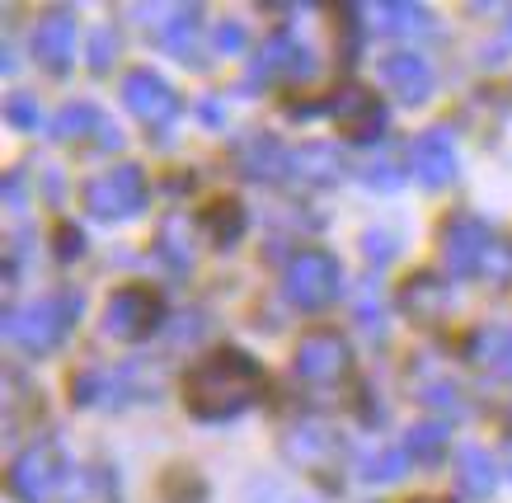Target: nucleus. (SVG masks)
Masks as SVG:
<instances>
[{
  "mask_svg": "<svg viewBox=\"0 0 512 503\" xmlns=\"http://www.w3.org/2000/svg\"><path fill=\"white\" fill-rule=\"evenodd\" d=\"M184 405L198 419H235L240 409H249L264 391V372L259 362L245 358L240 348H212L202 353L184 372Z\"/></svg>",
  "mask_w": 512,
  "mask_h": 503,
  "instance_id": "1",
  "label": "nucleus"
},
{
  "mask_svg": "<svg viewBox=\"0 0 512 503\" xmlns=\"http://www.w3.org/2000/svg\"><path fill=\"white\" fill-rule=\"evenodd\" d=\"M85 207L104 221L137 217L146 207V174H141V165H113V170L94 174L85 184Z\"/></svg>",
  "mask_w": 512,
  "mask_h": 503,
  "instance_id": "2",
  "label": "nucleus"
},
{
  "mask_svg": "<svg viewBox=\"0 0 512 503\" xmlns=\"http://www.w3.org/2000/svg\"><path fill=\"white\" fill-rule=\"evenodd\" d=\"M165 315V301H160L156 287H141V283H127L118 287L104 306V334L109 339H123V344H137L146 334L160 325Z\"/></svg>",
  "mask_w": 512,
  "mask_h": 503,
  "instance_id": "3",
  "label": "nucleus"
},
{
  "mask_svg": "<svg viewBox=\"0 0 512 503\" xmlns=\"http://www.w3.org/2000/svg\"><path fill=\"white\" fill-rule=\"evenodd\" d=\"M282 287H287V297H292L296 306L320 311V306H329V301H334V292H339V259H334V254H325V250L292 254Z\"/></svg>",
  "mask_w": 512,
  "mask_h": 503,
  "instance_id": "4",
  "label": "nucleus"
},
{
  "mask_svg": "<svg viewBox=\"0 0 512 503\" xmlns=\"http://www.w3.org/2000/svg\"><path fill=\"white\" fill-rule=\"evenodd\" d=\"M71 325H76V297L33 301L29 311L10 320L15 339L29 348V353H52V348H57L66 334H71Z\"/></svg>",
  "mask_w": 512,
  "mask_h": 503,
  "instance_id": "5",
  "label": "nucleus"
},
{
  "mask_svg": "<svg viewBox=\"0 0 512 503\" xmlns=\"http://www.w3.org/2000/svg\"><path fill=\"white\" fill-rule=\"evenodd\" d=\"M348 367H353V348H348V339H343L339 330H306L301 339H296V372L306 381H339L348 377Z\"/></svg>",
  "mask_w": 512,
  "mask_h": 503,
  "instance_id": "6",
  "label": "nucleus"
},
{
  "mask_svg": "<svg viewBox=\"0 0 512 503\" xmlns=\"http://www.w3.org/2000/svg\"><path fill=\"white\" fill-rule=\"evenodd\" d=\"M66 471H71V461H66L52 442H38L29 452L15 461V494H24L29 503H52L57 499V489L66 485Z\"/></svg>",
  "mask_w": 512,
  "mask_h": 503,
  "instance_id": "7",
  "label": "nucleus"
},
{
  "mask_svg": "<svg viewBox=\"0 0 512 503\" xmlns=\"http://www.w3.org/2000/svg\"><path fill=\"white\" fill-rule=\"evenodd\" d=\"M123 99H127V109L137 113L141 123H151V127H165V123L179 118V95H174L156 71H127Z\"/></svg>",
  "mask_w": 512,
  "mask_h": 503,
  "instance_id": "8",
  "label": "nucleus"
},
{
  "mask_svg": "<svg viewBox=\"0 0 512 503\" xmlns=\"http://www.w3.org/2000/svg\"><path fill=\"white\" fill-rule=\"evenodd\" d=\"M329 113H334V123L353 137V142H376L381 137V127H386V109H381V99L372 90H339V95L329 99Z\"/></svg>",
  "mask_w": 512,
  "mask_h": 503,
  "instance_id": "9",
  "label": "nucleus"
},
{
  "mask_svg": "<svg viewBox=\"0 0 512 503\" xmlns=\"http://www.w3.org/2000/svg\"><path fill=\"white\" fill-rule=\"evenodd\" d=\"M71 43H76L71 10H47L33 24V62L43 66V71H52V76H62L66 66H71Z\"/></svg>",
  "mask_w": 512,
  "mask_h": 503,
  "instance_id": "10",
  "label": "nucleus"
},
{
  "mask_svg": "<svg viewBox=\"0 0 512 503\" xmlns=\"http://www.w3.org/2000/svg\"><path fill=\"white\" fill-rule=\"evenodd\" d=\"M442 250H447V268L456 278H466L484 264L489 254V240H484V226L475 217H451L447 231H442Z\"/></svg>",
  "mask_w": 512,
  "mask_h": 503,
  "instance_id": "11",
  "label": "nucleus"
},
{
  "mask_svg": "<svg viewBox=\"0 0 512 503\" xmlns=\"http://www.w3.org/2000/svg\"><path fill=\"white\" fill-rule=\"evenodd\" d=\"M381 80L404 99V104H423L428 90H433V71L423 62L419 52H390L381 62Z\"/></svg>",
  "mask_w": 512,
  "mask_h": 503,
  "instance_id": "12",
  "label": "nucleus"
},
{
  "mask_svg": "<svg viewBox=\"0 0 512 503\" xmlns=\"http://www.w3.org/2000/svg\"><path fill=\"white\" fill-rule=\"evenodd\" d=\"M409 165H414V174H419L428 189H442V184H451V174H456V156H451L447 132H442V127L423 132L419 142H414V151H409Z\"/></svg>",
  "mask_w": 512,
  "mask_h": 503,
  "instance_id": "13",
  "label": "nucleus"
},
{
  "mask_svg": "<svg viewBox=\"0 0 512 503\" xmlns=\"http://www.w3.org/2000/svg\"><path fill=\"white\" fill-rule=\"evenodd\" d=\"M57 137L80 142V137H104L109 146H118V132H109V118L94 109V104H66L57 118Z\"/></svg>",
  "mask_w": 512,
  "mask_h": 503,
  "instance_id": "14",
  "label": "nucleus"
},
{
  "mask_svg": "<svg viewBox=\"0 0 512 503\" xmlns=\"http://www.w3.org/2000/svg\"><path fill=\"white\" fill-rule=\"evenodd\" d=\"M259 71L292 80V76H306V71H311V57L296 48V43H287V38H268L264 52H259Z\"/></svg>",
  "mask_w": 512,
  "mask_h": 503,
  "instance_id": "15",
  "label": "nucleus"
},
{
  "mask_svg": "<svg viewBox=\"0 0 512 503\" xmlns=\"http://www.w3.org/2000/svg\"><path fill=\"white\" fill-rule=\"evenodd\" d=\"M202 226L217 236V245H231L245 231V207L235 203V198H212V203L202 207Z\"/></svg>",
  "mask_w": 512,
  "mask_h": 503,
  "instance_id": "16",
  "label": "nucleus"
},
{
  "mask_svg": "<svg viewBox=\"0 0 512 503\" xmlns=\"http://www.w3.org/2000/svg\"><path fill=\"white\" fill-rule=\"evenodd\" d=\"M400 306L414 320H433L437 311H442V283L437 278H428V273H419V278H409L400 292Z\"/></svg>",
  "mask_w": 512,
  "mask_h": 503,
  "instance_id": "17",
  "label": "nucleus"
},
{
  "mask_svg": "<svg viewBox=\"0 0 512 503\" xmlns=\"http://www.w3.org/2000/svg\"><path fill=\"white\" fill-rule=\"evenodd\" d=\"M442 452H447V428L442 424H419L409 438H404V456H409V461H419V466L437 461Z\"/></svg>",
  "mask_w": 512,
  "mask_h": 503,
  "instance_id": "18",
  "label": "nucleus"
},
{
  "mask_svg": "<svg viewBox=\"0 0 512 503\" xmlns=\"http://www.w3.org/2000/svg\"><path fill=\"white\" fill-rule=\"evenodd\" d=\"M461 485H466L470 494H489V489H494V461L470 447V452L461 456Z\"/></svg>",
  "mask_w": 512,
  "mask_h": 503,
  "instance_id": "19",
  "label": "nucleus"
},
{
  "mask_svg": "<svg viewBox=\"0 0 512 503\" xmlns=\"http://www.w3.org/2000/svg\"><path fill=\"white\" fill-rule=\"evenodd\" d=\"M475 358H484L489 367H498V372H512V330H494L484 334V344Z\"/></svg>",
  "mask_w": 512,
  "mask_h": 503,
  "instance_id": "20",
  "label": "nucleus"
},
{
  "mask_svg": "<svg viewBox=\"0 0 512 503\" xmlns=\"http://www.w3.org/2000/svg\"><path fill=\"white\" fill-rule=\"evenodd\" d=\"M80 250H85V240H80V226L62 221V226H57V254H62V259H76Z\"/></svg>",
  "mask_w": 512,
  "mask_h": 503,
  "instance_id": "21",
  "label": "nucleus"
},
{
  "mask_svg": "<svg viewBox=\"0 0 512 503\" xmlns=\"http://www.w3.org/2000/svg\"><path fill=\"white\" fill-rule=\"evenodd\" d=\"M217 43H221V48H240V43H245V33H240V24H221V29H217Z\"/></svg>",
  "mask_w": 512,
  "mask_h": 503,
  "instance_id": "22",
  "label": "nucleus"
},
{
  "mask_svg": "<svg viewBox=\"0 0 512 503\" xmlns=\"http://www.w3.org/2000/svg\"><path fill=\"white\" fill-rule=\"evenodd\" d=\"M109 62H113V38L99 33V38H94V66H109Z\"/></svg>",
  "mask_w": 512,
  "mask_h": 503,
  "instance_id": "23",
  "label": "nucleus"
},
{
  "mask_svg": "<svg viewBox=\"0 0 512 503\" xmlns=\"http://www.w3.org/2000/svg\"><path fill=\"white\" fill-rule=\"evenodd\" d=\"M10 118L15 123H33V104L29 99H10Z\"/></svg>",
  "mask_w": 512,
  "mask_h": 503,
  "instance_id": "24",
  "label": "nucleus"
},
{
  "mask_svg": "<svg viewBox=\"0 0 512 503\" xmlns=\"http://www.w3.org/2000/svg\"><path fill=\"white\" fill-rule=\"evenodd\" d=\"M296 503H301V499H296Z\"/></svg>",
  "mask_w": 512,
  "mask_h": 503,
  "instance_id": "25",
  "label": "nucleus"
}]
</instances>
